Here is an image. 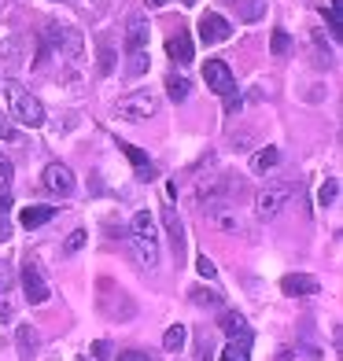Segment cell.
<instances>
[{
  "instance_id": "obj_4",
  "label": "cell",
  "mask_w": 343,
  "mask_h": 361,
  "mask_svg": "<svg viewBox=\"0 0 343 361\" xmlns=\"http://www.w3.org/2000/svg\"><path fill=\"white\" fill-rule=\"evenodd\" d=\"M291 192H296V188H291L288 180H281V185H266L263 192L255 195V214L263 218V221L277 218V214H281V210L288 207V200H291Z\"/></svg>"
},
{
  "instance_id": "obj_33",
  "label": "cell",
  "mask_w": 343,
  "mask_h": 361,
  "mask_svg": "<svg viewBox=\"0 0 343 361\" xmlns=\"http://www.w3.org/2000/svg\"><path fill=\"white\" fill-rule=\"evenodd\" d=\"M11 281H15V276H11V266H8V262H0V295L11 288Z\"/></svg>"
},
{
  "instance_id": "obj_29",
  "label": "cell",
  "mask_w": 343,
  "mask_h": 361,
  "mask_svg": "<svg viewBox=\"0 0 343 361\" xmlns=\"http://www.w3.org/2000/svg\"><path fill=\"white\" fill-rule=\"evenodd\" d=\"M195 269H200V276H203V281H215V276H218V266H215V262H210L207 255H200V258H195Z\"/></svg>"
},
{
  "instance_id": "obj_13",
  "label": "cell",
  "mask_w": 343,
  "mask_h": 361,
  "mask_svg": "<svg viewBox=\"0 0 343 361\" xmlns=\"http://www.w3.org/2000/svg\"><path fill=\"white\" fill-rule=\"evenodd\" d=\"M218 328H222L229 339H251V324H248V317H243V314H236V310H222Z\"/></svg>"
},
{
  "instance_id": "obj_28",
  "label": "cell",
  "mask_w": 343,
  "mask_h": 361,
  "mask_svg": "<svg viewBox=\"0 0 343 361\" xmlns=\"http://www.w3.org/2000/svg\"><path fill=\"white\" fill-rule=\"evenodd\" d=\"M81 247H85V228H74V233L67 236V243H63V251H67V255H78Z\"/></svg>"
},
{
  "instance_id": "obj_9",
  "label": "cell",
  "mask_w": 343,
  "mask_h": 361,
  "mask_svg": "<svg viewBox=\"0 0 343 361\" xmlns=\"http://www.w3.org/2000/svg\"><path fill=\"white\" fill-rule=\"evenodd\" d=\"M41 185L52 195H71L74 192V173H71V166H63V162H48L44 173H41Z\"/></svg>"
},
{
  "instance_id": "obj_10",
  "label": "cell",
  "mask_w": 343,
  "mask_h": 361,
  "mask_svg": "<svg viewBox=\"0 0 343 361\" xmlns=\"http://www.w3.org/2000/svg\"><path fill=\"white\" fill-rule=\"evenodd\" d=\"M229 34H233V26H229L218 11H203V15H200V41H203L207 48L229 41Z\"/></svg>"
},
{
  "instance_id": "obj_12",
  "label": "cell",
  "mask_w": 343,
  "mask_h": 361,
  "mask_svg": "<svg viewBox=\"0 0 343 361\" xmlns=\"http://www.w3.org/2000/svg\"><path fill=\"white\" fill-rule=\"evenodd\" d=\"M162 225H167V236H170L174 258L181 262V258H185V247H188V240H185V225H181V218H177V210H174V207L162 210Z\"/></svg>"
},
{
  "instance_id": "obj_8",
  "label": "cell",
  "mask_w": 343,
  "mask_h": 361,
  "mask_svg": "<svg viewBox=\"0 0 343 361\" xmlns=\"http://www.w3.org/2000/svg\"><path fill=\"white\" fill-rule=\"evenodd\" d=\"M23 291H26L30 306H41V302L52 299V288L44 284V276H41V269L34 266V262H26V266H23Z\"/></svg>"
},
{
  "instance_id": "obj_39",
  "label": "cell",
  "mask_w": 343,
  "mask_h": 361,
  "mask_svg": "<svg viewBox=\"0 0 343 361\" xmlns=\"http://www.w3.org/2000/svg\"><path fill=\"white\" fill-rule=\"evenodd\" d=\"M0 321H11V306L8 302H0Z\"/></svg>"
},
{
  "instance_id": "obj_25",
  "label": "cell",
  "mask_w": 343,
  "mask_h": 361,
  "mask_svg": "<svg viewBox=\"0 0 343 361\" xmlns=\"http://www.w3.org/2000/svg\"><path fill=\"white\" fill-rule=\"evenodd\" d=\"M126 74L129 78H140L144 71H148V48H144V52H126Z\"/></svg>"
},
{
  "instance_id": "obj_20",
  "label": "cell",
  "mask_w": 343,
  "mask_h": 361,
  "mask_svg": "<svg viewBox=\"0 0 343 361\" xmlns=\"http://www.w3.org/2000/svg\"><path fill=\"white\" fill-rule=\"evenodd\" d=\"M277 162H281V152H277V147H263V152L251 155V170L255 173H266V170L277 166Z\"/></svg>"
},
{
  "instance_id": "obj_38",
  "label": "cell",
  "mask_w": 343,
  "mask_h": 361,
  "mask_svg": "<svg viewBox=\"0 0 343 361\" xmlns=\"http://www.w3.org/2000/svg\"><path fill=\"white\" fill-rule=\"evenodd\" d=\"M8 207H11V200H8V192H0V214H8Z\"/></svg>"
},
{
  "instance_id": "obj_11",
  "label": "cell",
  "mask_w": 343,
  "mask_h": 361,
  "mask_svg": "<svg viewBox=\"0 0 343 361\" xmlns=\"http://www.w3.org/2000/svg\"><path fill=\"white\" fill-rule=\"evenodd\" d=\"M281 291L291 295V299H310V295H318L321 284H318V276H306V273H288L284 281H281Z\"/></svg>"
},
{
  "instance_id": "obj_40",
  "label": "cell",
  "mask_w": 343,
  "mask_h": 361,
  "mask_svg": "<svg viewBox=\"0 0 343 361\" xmlns=\"http://www.w3.org/2000/svg\"><path fill=\"white\" fill-rule=\"evenodd\" d=\"M277 361H291V347H281V350H277Z\"/></svg>"
},
{
  "instance_id": "obj_15",
  "label": "cell",
  "mask_w": 343,
  "mask_h": 361,
  "mask_svg": "<svg viewBox=\"0 0 343 361\" xmlns=\"http://www.w3.org/2000/svg\"><path fill=\"white\" fill-rule=\"evenodd\" d=\"M167 56H170L174 63H181V67H188V63H192V37L185 34L181 26H177V34L167 41Z\"/></svg>"
},
{
  "instance_id": "obj_34",
  "label": "cell",
  "mask_w": 343,
  "mask_h": 361,
  "mask_svg": "<svg viewBox=\"0 0 343 361\" xmlns=\"http://www.w3.org/2000/svg\"><path fill=\"white\" fill-rule=\"evenodd\" d=\"M236 111H240V96L233 89V92H225V114H236Z\"/></svg>"
},
{
  "instance_id": "obj_27",
  "label": "cell",
  "mask_w": 343,
  "mask_h": 361,
  "mask_svg": "<svg viewBox=\"0 0 343 361\" xmlns=\"http://www.w3.org/2000/svg\"><path fill=\"white\" fill-rule=\"evenodd\" d=\"M288 48H291V37L284 34V30H273V37H270V52H273V56H284Z\"/></svg>"
},
{
  "instance_id": "obj_35",
  "label": "cell",
  "mask_w": 343,
  "mask_h": 361,
  "mask_svg": "<svg viewBox=\"0 0 343 361\" xmlns=\"http://www.w3.org/2000/svg\"><path fill=\"white\" fill-rule=\"evenodd\" d=\"M119 361H152V354H144V350H122Z\"/></svg>"
},
{
  "instance_id": "obj_1",
  "label": "cell",
  "mask_w": 343,
  "mask_h": 361,
  "mask_svg": "<svg viewBox=\"0 0 343 361\" xmlns=\"http://www.w3.org/2000/svg\"><path fill=\"white\" fill-rule=\"evenodd\" d=\"M4 96H8V118L23 122L26 129H41L44 126V107H41V100L30 89H23L19 81H8Z\"/></svg>"
},
{
  "instance_id": "obj_14",
  "label": "cell",
  "mask_w": 343,
  "mask_h": 361,
  "mask_svg": "<svg viewBox=\"0 0 343 361\" xmlns=\"http://www.w3.org/2000/svg\"><path fill=\"white\" fill-rule=\"evenodd\" d=\"M119 152L133 162V170H137V180H155V166L148 162V155L140 152V147H133V144H126V140H119Z\"/></svg>"
},
{
  "instance_id": "obj_30",
  "label": "cell",
  "mask_w": 343,
  "mask_h": 361,
  "mask_svg": "<svg viewBox=\"0 0 343 361\" xmlns=\"http://www.w3.org/2000/svg\"><path fill=\"white\" fill-rule=\"evenodd\" d=\"M89 354H92L96 361H107V357H111V343H104V339H96L92 347H89Z\"/></svg>"
},
{
  "instance_id": "obj_22",
  "label": "cell",
  "mask_w": 343,
  "mask_h": 361,
  "mask_svg": "<svg viewBox=\"0 0 343 361\" xmlns=\"http://www.w3.org/2000/svg\"><path fill=\"white\" fill-rule=\"evenodd\" d=\"M188 89H192V85H188V78H177V74L167 78V92H170V100H174V104H185V100H188Z\"/></svg>"
},
{
  "instance_id": "obj_2",
  "label": "cell",
  "mask_w": 343,
  "mask_h": 361,
  "mask_svg": "<svg viewBox=\"0 0 343 361\" xmlns=\"http://www.w3.org/2000/svg\"><path fill=\"white\" fill-rule=\"evenodd\" d=\"M129 236H133V247L144 269H155L159 266V233H155V221L148 210H137L133 221H129Z\"/></svg>"
},
{
  "instance_id": "obj_5",
  "label": "cell",
  "mask_w": 343,
  "mask_h": 361,
  "mask_svg": "<svg viewBox=\"0 0 343 361\" xmlns=\"http://www.w3.org/2000/svg\"><path fill=\"white\" fill-rule=\"evenodd\" d=\"M100 314L104 317H111V321H129L137 314V306L129 302V295L122 291V288H114L111 281H100Z\"/></svg>"
},
{
  "instance_id": "obj_16",
  "label": "cell",
  "mask_w": 343,
  "mask_h": 361,
  "mask_svg": "<svg viewBox=\"0 0 343 361\" xmlns=\"http://www.w3.org/2000/svg\"><path fill=\"white\" fill-rule=\"evenodd\" d=\"M148 19H129L126 26V52H144L148 48Z\"/></svg>"
},
{
  "instance_id": "obj_23",
  "label": "cell",
  "mask_w": 343,
  "mask_h": 361,
  "mask_svg": "<svg viewBox=\"0 0 343 361\" xmlns=\"http://www.w3.org/2000/svg\"><path fill=\"white\" fill-rule=\"evenodd\" d=\"M336 200H339V180L325 177V185L318 188V207H336Z\"/></svg>"
},
{
  "instance_id": "obj_3",
  "label": "cell",
  "mask_w": 343,
  "mask_h": 361,
  "mask_svg": "<svg viewBox=\"0 0 343 361\" xmlns=\"http://www.w3.org/2000/svg\"><path fill=\"white\" fill-rule=\"evenodd\" d=\"M155 111H159V96L155 92H129V96H122V100L114 104V118L144 122V118H152Z\"/></svg>"
},
{
  "instance_id": "obj_19",
  "label": "cell",
  "mask_w": 343,
  "mask_h": 361,
  "mask_svg": "<svg viewBox=\"0 0 343 361\" xmlns=\"http://www.w3.org/2000/svg\"><path fill=\"white\" fill-rule=\"evenodd\" d=\"M185 339H188V328H185V324H170V328H167V336H162V350L181 354Z\"/></svg>"
},
{
  "instance_id": "obj_26",
  "label": "cell",
  "mask_w": 343,
  "mask_h": 361,
  "mask_svg": "<svg viewBox=\"0 0 343 361\" xmlns=\"http://www.w3.org/2000/svg\"><path fill=\"white\" fill-rule=\"evenodd\" d=\"M339 8H343L339 0H329V11H325V19H329V34H332L336 41L343 37V19H339Z\"/></svg>"
},
{
  "instance_id": "obj_24",
  "label": "cell",
  "mask_w": 343,
  "mask_h": 361,
  "mask_svg": "<svg viewBox=\"0 0 343 361\" xmlns=\"http://www.w3.org/2000/svg\"><path fill=\"white\" fill-rule=\"evenodd\" d=\"M188 295H192V302H195V306H210V310L222 306V295H218L215 288H203V284H200V288H192Z\"/></svg>"
},
{
  "instance_id": "obj_18",
  "label": "cell",
  "mask_w": 343,
  "mask_h": 361,
  "mask_svg": "<svg viewBox=\"0 0 343 361\" xmlns=\"http://www.w3.org/2000/svg\"><path fill=\"white\" fill-rule=\"evenodd\" d=\"M56 218V207H26L23 214H19V221L26 225V228H41V225H48Z\"/></svg>"
},
{
  "instance_id": "obj_17",
  "label": "cell",
  "mask_w": 343,
  "mask_h": 361,
  "mask_svg": "<svg viewBox=\"0 0 343 361\" xmlns=\"http://www.w3.org/2000/svg\"><path fill=\"white\" fill-rule=\"evenodd\" d=\"M15 343H19V361H34L37 357V332H34V328H30V324H23L19 328V332H15Z\"/></svg>"
},
{
  "instance_id": "obj_21",
  "label": "cell",
  "mask_w": 343,
  "mask_h": 361,
  "mask_svg": "<svg viewBox=\"0 0 343 361\" xmlns=\"http://www.w3.org/2000/svg\"><path fill=\"white\" fill-rule=\"evenodd\" d=\"M222 361H251V339H229Z\"/></svg>"
},
{
  "instance_id": "obj_7",
  "label": "cell",
  "mask_w": 343,
  "mask_h": 361,
  "mask_svg": "<svg viewBox=\"0 0 343 361\" xmlns=\"http://www.w3.org/2000/svg\"><path fill=\"white\" fill-rule=\"evenodd\" d=\"M203 81H207V89L215 96H225V92L236 89V78H233V71H229L225 59H207L203 63Z\"/></svg>"
},
{
  "instance_id": "obj_41",
  "label": "cell",
  "mask_w": 343,
  "mask_h": 361,
  "mask_svg": "<svg viewBox=\"0 0 343 361\" xmlns=\"http://www.w3.org/2000/svg\"><path fill=\"white\" fill-rule=\"evenodd\" d=\"M148 8H162V4H170V0H144Z\"/></svg>"
},
{
  "instance_id": "obj_31",
  "label": "cell",
  "mask_w": 343,
  "mask_h": 361,
  "mask_svg": "<svg viewBox=\"0 0 343 361\" xmlns=\"http://www.w3.org/2000/svg\"><path fill=\"white\" fill-rule=\"evenodd\" d=\"M195 361H210V339L195 336Z\"/></svg>"
},
{
  "instance_id": "obj_6",
  "label": "cell",
  "mask_w": 343,
  "mask_h": 361,
  "mask_svg": "<svg viewBox=\"0 0 343 361\" xmlns=\"http://www.w3.org/2000/svg\"><path fill=\"white\" fill-rule=\"evenodd\" d=\"M44 41H48V48H52L56 56H71V59L81 56V34L71 30V26H48Z\"/></svg>"
},
{
  "instance_id": "obj_36",
  "label": "cell",
  "mask_w": 343,
  "mask_h": 361,
  "mask_svg": "<svg viewBox=\"0 0 343 361\" xmlns=\"http://www.w3.org/2000/svg\"><path fill=\"white\" fill-rule=\"evenodd\" d=\"M15 137V126L8 122V114H0V140H11Z\"/></svg>"
},
{
  "instance_id": "obj_32",
  "label": "cell",
  "mask_w": 343,
  "mask_h": 361,
  "mask_svg": "<svg viewBox=\"0 0 343 361\" xmlns=\"http://www.w3.org/2000/svg\"><path fill=\"white\" fill-rule=\"evenodd\" d=\"M11 173H15V170H11V162H8V159H0V192H8V188H11Z\"/></svg>"
},
{
  "instance_id": "obj_37",
  "label": "cell",
  "mask_w": 343,
  "mask_h": 361,
  "mask_svg": "<svg viewBox=\"0 0 343 361\" xmlns=\"http://www.w3.org/2000/svg\"><path fill=\"white\" fill-rule=\"evenodd\" d=\"M4 240H11V225H8L4 214H0V243H4Z\"/></svg>"
}]
</instances>
